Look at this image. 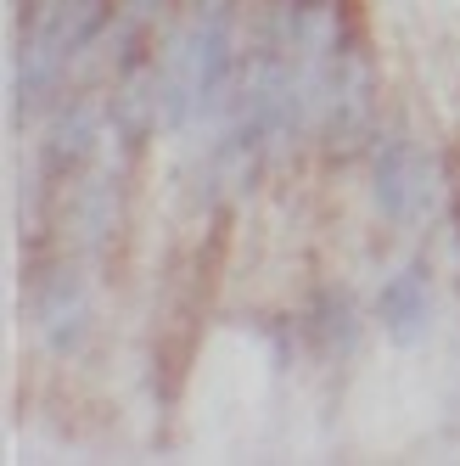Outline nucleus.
Returning a JSON list of instances; mask_svg holds the SVG:
<instances>
[{
    "label": "nucleus",
    "instance_id": "nucleus-1",
    "mask_svg": "<svg viewBox=\"0 0 460 466\" xmlns=\"http://www.w3.org/2000/svg\"><path fill=\"white\" fill-rule=\"evenodd\" d=\"M230 85V0H196L185 40L175 46V62L163 74V124L180 129L219 107Z\"/></svg>",
    "mask_w": 460,
    "mask_h": 466
},
{
    "label": "nucleus",
    "instance_id": "nucleus-2",
    "mask_svg": "<svg viewBox=\"0 0 460 466\" xmlns=\"http://www.w3.org/2000/svg\"><path fill=\"white\" fill-rule=\"evenodd\" d=\"M371 197L382 219L393 225H421L426 208H433L438 197V180H433V163H426V152L405 136V141H387L376 152V169H371Z\"/></svg>",
    "mask_w": 460,
    "mask_h": 466
},
{
    "label": "nucleus",
    "instance_id": "nucleus-3",
    "mask_svg": "<svg viewBox=\"0 0 460 466\" xmlns=\"http://www.w3.org/2000/svg\"><path fill=\"white\" fill-rule=\"evenodd\" d=\"M433 315H438V304H433V281H426L421 264L387 276V287L376 292V320L399 349H415L426 331H433Z\"/></svg>",
    "mask_w": 460,
    "mask_h": 466
},
{
    "label": "nucleus",
    "instance_id": "nucleus-4",
    "mask_svg": "<svg viewBox=\"0 0 460 466\" xmlns=\"http://www.w3.org/2000/svg\"><path fill=\"white\" fill-rule=\"evenodd\" d=\"M40 331H45V343L56 354H68L85 331H90V298L79 287V276L62 270L51 287H45V309H40Z\"/></svg>",
    "mask_w": 460,
    "mask_h": 466
},
{
    "label": "nucleus",
    "instance_id": "nucleus-5",
    "mask_svg": "<svg viewBox=\"0 0 460 466\" xmlns=\"http://www.w3.org/2000/svg\"><path fill=\"white\" fill-rule=\"evenodd\" d=\"M90 147H95V113L79 102V107H68L51 124L45 152H40V169L45 175H68V169H79V163L90 157Z\"/></svg>",
    "mask_w": 460,
    "mask_h": 466
},
{
    "label": "nucleus",
    "instance_id": "nucleus-6",
    "mask_svg": "<svg viewBox=\"0 0 460 466\" xmlns=\"http://www.w3.org/2000/svg\"><path fill=\"white\" fill-rule=\"evenodd\" d=\"M79 219H85V242L102 253L113 242V225H118V186L107 175L85 180V191H79Z\"/></svg>",
    "mask_w": 460,
    "mask_h": 466
}]
</instances>
